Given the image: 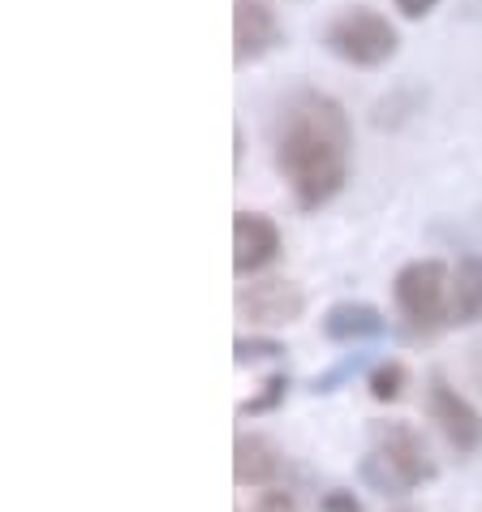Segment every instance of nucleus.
I'll return each mask as SVG.
<instances>
[{
	"instance_id": "nucleus-1",
	"label": "nucleus",
	"mask_w": 482,
	"mask_h": 512,
	"mask_svg": "<svg viewBox=\"0 0 482 512\" xmlns=\"http://www.w3.org/2000/svg\"><path fill=\"white\" fill-rule=\"evenodd\" d=\"M272 164L297 211H323L345 190L353 164V130L340 99L297 87L272 121Z\"/></svg>"
},
{
	"instance_id": "nucleus-2",
	"label": "nucleus",
	"mask_w": 482,
	"mask_h": 512,
	"mask_svg": "<svg viewBox=\"0 0 482 512\" xmlns=\"http://www.w3.org/2000/svg\"><path fill=\"white\" fill-rule=\"evenodd\" d=\"M366 487L379 495H405L435 478V461L409 422H371V452L362 457Z\"/></svg>"
},
{
	"instance_id": "nucleus-3",
	"label": "nucleus",
	"mask_w": 482,
	"mask_h": 512,
	"mask_svg": "<svg viewBox=\"0 0 482 512\" xmlns=\"http://www.w3.org/2000/svg\"><path fill=\"white\" fill-rule=\"evenodd\" d=\"M392 302L414 336H435L452 327V272L439 259L405 263L392 280Z\"/></svg>"
},
{
	"instance_id": "nucleus-4",
	"label": "nucleus",
	"mask_w": 482,
	"mask_h": 512,
	"mask_svg": "<svg viewBox=\"0 0 482 512\" xmlns=\"http://www.w3.org/2000/svg\"><path fill=\"white\" fill-rule=\"evenodd\" d=\"M323 48H328L336 61L358 65V69H379L388 65L396 48H401V35L384 13L366 9V5H349L340 9L336 18L323 26Z\"/></svg>"
},
{
	"instance_id": "nucleus-5",
	"label": "nucleus",
	"mask_w": 482,
	"mask_h": 512,
	"mask_svg": "<svg viewBox=\"0 0 482 512\" xmlns=\"http://www.w3.org/2000/svg\"><path fill=\"white\" fill-rule=\"evenodd\" d=\"M427 414L457 457H474L482 448V414L444 375H431V383H427Z\"/></svg>"
},
{
	"instance_id": "nucleus-6",
	"label": "nucleus",
	"mask_w": 482,
	"mask_h": 512,
	"mask_svg": "<svg viewBox=\"0 0 482 512\" xmlns=\"http://www.w3.org/2000/svg\"><path fill=\"white\" fill-rule=\"evenodd\" d=\"M306 293L293 280H254L237 289V315L254 327H289L302 319Z\"/></svg>"
},
{
	"instance_id": "nucleus-7",
	"label": "nucleus",
	"mask_w": 482,
	"mask_h": 512,
	"mask_svg": "<svg viewBox=\"0 0 482 512\" xmlns=\"http://www.w3.org/2000/svg\"><path fill=\"white\" fill-rule=\"evenodd\" d=\"M285 250V237H280L276 220L263 216V211H237L233 216V272L246 280L263 267H272Z\"/></svg>"
},
{
	"instance_id": "nucleus-8",
	"label": "nucleus",
	"mask_w": 482,
	"mask_h": 512,
	"mask_svg": "<svg viewBox=\"0 0 482 512\" xmlns=\"http://www.w3.org/2000/svg\"><path fill=\"white\" fill-rule=\"evenodd\" d=\"M285 31L280 18L267 0H233V61L237 65H254L272 52Z\"/></svg>"
},
{
	"instance_id": "nucleus-9",
	"label": "nucleus",
	"mask_w": 482,
	"mask_h": 512,
	"mask_svg": "<svg viewBox=\"0 0 482 512\" xmlns=\"http://www.w3.org/2000/svg\"><path fill=\"white\" fill-rule=\"evenodd\" d=\"M285 474V452L267 435H237L233 444V478L237 487H272Z\"/></svg>"
},
{
	"instance_id": "nucleus-10",
	"label": "nucleus",
	"mask_w": 482,
	"mask_h": 512,
	"mask_svg": "<svg viewBox=\"0 0 482 512\" xmlns=\"http://www.w3.org/2000/svg\"><path fill=\"white\" fill-rule=\"evenodd\" d=\"M388 332V319L371 302H336L323 315V336L332 345H358V340H379Z\"/></svg>"
},
{
	"instance_id": "nucleus-11",
	"label": "nucleus",
	"mask_w": 482,
	"mask_h": 512,
	"mask_svg": "<svg viewBox=\"0 0 482 512\" xmlns=\"http://www.w3.org/2000/svg\"><path fill=\"white\" fill-rule=\"evenodd\" d=\"M452 323H482V259H474V254H465L452 267Z\"/></svg>"
},
{
	"instance_id": "nucleus-12",
	"label": "nucleus",
	"mask_w": 482,
	"mask_h": 512,
	"mask_svg": "<svg viewBox=\"0 0 482 512\" xmlns=\"http://www.w3.org/2000/svg\"><path fill=\"white\" fill-rule=\"evenodd\" d=\"M366 388H371V396L375 401H396V396L405 392V366L401 362H379L375 371H371V379H366Z\"/></svg>"
},
{
	"instance_id": "nucleus-13",
	"label": "nucleus",
	"mask_w": 482,
	"mask_h": 512,
	"mask_svg": "<svg viewBox=\"0 0 482 512\" xmlns=\"http://www.w3.org/2000/svg\"><path fill=\"white\" fill-rule=\"evenodd\" d=\"M285 392H289V379H285V375L263 379V392H259V396H250V401H241V405H237V414H241V418L272 414V409H276L280 401H285Z\"/></svg>"
},
{
	"instance_id": "nucleus-14",
	"label": "nucleus",
	"mask_w": 482,
	"mask_h": 512,
	"mask_svg": "<svg viewBox=\"0 0 482 512\" xmlns=\"http://www.w3.org/2000/svg\"><path fill=\"white\" fill-rule=\"evenodd\" d=\"M233 353H237V366H246V362H272V358H285V345L280 340H259V336H241L237 345H233Z\"/></svg>"
},
{
	"instance_id": "nucleus-15",
	"label": "nucleus",
	"mask_w": 482,
	"mask_h": 512,
	"mask_svg": "<svg viewBox=\"0 0 482 512\" xmlns=\"http://www.w3.org/2000/svg\"><path fill=\"white\" fill-rule=\"evenodd\" d=\"M254 512H297V500H293L285 487H272V491H263V495H259Z\"/></svg>"
},
{
	"instance_id": "nucleus-16",
	"label": "nucleus",
	"mask_w": 482,
	"mask_h": 512,
	"mask_svg": "<svg viewBox=\"0 0 482 512\" xmlns=\"http://www.w3.org/2000/svg\"><path fill=\"white\" fill-rule=\"evenodd\" d=\"M362 362H366V358H362V353H353V358H345V362H340V366H336V371H328V375H319V379H315V392H332V388H336V383H340V379H349V375H353V371H358V366H362Z\"/></svg>"
},
{
	"instance_id": "nucleus-17",
	"label": "nucleus",
	"mask_w": 482,
	"mask_h": 512,
	"mask_svg": "<svg viewBox=\"0 0 482 512\" xmlns=\"http://www.w3.org/2000/svg\"><path fill=\"white\" fill-rule=\"evenodd\" d=\"M319 508L323 512H362V504H358V495H353V491H328Z\"/></svg>"
},
{
	"instance_id": "nucleus-18",
	"label": "nucleus",
	"mask_w": 482,
	"mask_h": 512,
	"mask_svg": "<svg viewBox=\"0 0 482 512\" xmlns=\"http://www.w3.org/2000/svg\"><path fill=\"white\" fill-rule=\"evenodd\" d=\"M396 9H401V18H409V22H418V18H427V13L439 5V0H392Z\"/></svg>"
},
{
	"instance_id": "nucleus-19",
	"label": "nucleus",
	"mask_w": 482,
	"mask_h": 512,
	"mask_svg": "<svg viewBox=\"0 0 482 512\" xmlns=\"http://www.w3.org/2000/svg\"><path fill=\"white\" fill-rule=\"evenodd\" d=\"M241 155H246V138H241V125L233 130V164H241Z\"/></svg>"
},
{
	"instance_id": "nucleus-20",
	"label": "nucleus",
	"mask_w": 482,
	"mask_h": 512,
	"mask_svg": "<svg viewBox=\"0 0 482 512\" xmlns=\"http://www.w3.org/2000/svg\"><path fill=\"white\" fill-rule=\"evenodd\" d=\"M478 371H482V345H478Z\"/></svg>"
}]
</instances>
